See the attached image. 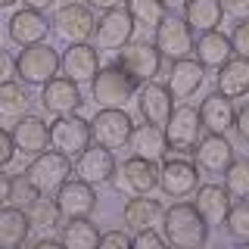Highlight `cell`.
<instances>
[{"label": "cell", "instance_id": "cell-19", "mask_svg": "<svg viewBox=\"0 0 249 249\" xmlns=\"http://www.w3.org/2000/svg\"><path fill=\"white\" fill-rule=\"evenodd\" d=\"M59 72L66 75V78H72L75 84L90 81V78L100 72V50H97V47H90L88 41L69 44L66 53L59 56Z\"/></svg>", "mask_w": 249, "mask_h": 249}, {"label": "cell", "instance_id": "cell-16", "mask_svg": "<svg viewBox=\"0 0 249 249\" xmlns=\"http://www.w3.org/2000/svg\"><path fill=\"white\" fill-rule=\"evenodd\" d=\"M62 218H84L97 209V187L81 181V178H69L66 184L53 193Z\"/></svg>", "mask_w": 249, "mask_h": 249}, {"label": "cell", "instance_id": "cell-2", "mask_svg": "<svg viewBox=\"0 0 249 249\" xmlns=\"http://www.w3.org/2000/svg\"><path fill=\"white\" fill-rule=\"evenodd\" d=\"M134 90H137V81L115 62L103 66L90 78V97L97 109H124L128 100H134Z\"/></svg>", "mask_w": 249, "mask_h": 249}, {"label": "cell", "instance_id": "cell-41", "mask_svg": "<svg viewBox=\"0 0 249 249\" xmlns=\"http://www.w3.org/2000/svg\"><path fill=\"white\" fill-rule=\"evenodd\" d=\"M16 156V146H13V134L6 128H0V168H6Z\"/></svg>", "mask_w": 249, "mask_h": 249}, {"label": "cell", "instance_id": "cell-36", "mask_svg": "<svg viewBox=\"0 0 249 249\" xmlns=\"http://www.w3.org/2000/svg\"><path fill=\"white\" fill-rule=\"evenodd\" d=\"M221 228L228 231L233 240H240V243H249V199L231 202L228 218H224Z\"/></svg>", "mask_w": 249, "mask_h": 249}, {"label": "cell", "instance_id": "cell-4", "mask_svg": "<svg viewBox=\"0 0 249 249\" xmlns=\"http://www.w3.org/2000/svg\"><path fill=\"white\" fill-rule=\"evenodd\" d=\"M109 184L124 196H146L159 187V162L143 159V156H131L122 165H115V175Z\"/></svg>", "mask_w": 249, "mask_h": 249}, {"label": "cell", "instance_id": "cell-22", "mask_svg": "<svg viewBox=\"0 0 249 249\" xmlns=\"http://www.w3.org/2000/svg\"><path fill=\"white\" fill-rule=\"evenodd\" d=\"M202 81H206V69H202L193 56H184V59L171 62V72H168V84H165V88L171 90V97H175V100H190L193 93L202 88Z\"/></svg>", "mask_w": 249, "mask_h": 249}, {"label": "cell", "instance_id": "cell-5", "mask_svg": "<svg viewBox=\"0 0 249 249\" xmlns=\"http://www.w3.org/2000/svg\"><path fill=\"white\" fill-rule=\"evenodd\" d=\"M13 69H16V75H19L22 84H47L53 75H59V53L47 41L28 44V47L19 50Z\"/></svg>", "mask_w": 249, "mask_h": 249}, {"label": "cell", "instance_id": "cell-47", "mask_svg": "<svg viewBox=\"0 0 249 249\" xmlns=\"http://www.w3.org/2000/svg\"><path fill=\"white\" fill-rule=\"evenodd\" d=\"M25 6H31V10H50V6H56V0H22Z\"/></svg>", "mask_w": 249, "mask_h": 249}, {"label": "cell", "instance_id": "cell-30", "mask_svg": "<svg viewBox=\"0 0 249 249\" xmlns=\"http://www.w3.org/2000/svg\"><path fill=\"white\" fill-rule=\"evenodd\" d=\"M59 240L69 249H93L100 246V231L90 221V215L84 218H66V224L59 228Z\"/></svg>", "mask_w": 249, "mask_h": 249}, {"label": "cell", "instance_id": "cell-18", "mask_svg": "<svg viewBox=\"0 0 249 249\" xmlns=\"http://www.w3.org/2000/svg\"><path fill=\"white\" fill-rule=\"evenodd\" d=\"M193 162L206 175H224V168L233 162V143L228 140V134H206L193 150Z\"/></svg>", "mask_w": 249, "mask_h": 249}, {"label": "cell", "instance_id": "cell-49", "mask_svg": "<svg viewBox=\"0 0 249 249\" xmlns=\"http://www.w3.org/2000/svg\"><path fill=\"white\" fill-rule=\"evenodd\" d=\"M162 6H165V13H178L187 6V0H162Z\"/></svg>", "mask_w": 249, "mask_h": 249}, {"label": "cell", "instance_id": "cell-42", "mask_svg": "<svg viewBox=\"0 0 249 249\" xmlns=\"http://www.w3.org/2000/svg\"><path fill=\"white\" fill-rule=\"evenodd\" d=\"M221 10L233 19H249V0H221Z\"/></svg>", "mask_w": 249, "mask_h": 249}, {"label": "cell", "instance_id": "cell-15", "mask_svg": "<svg viewBox=\"0 0 249 249\" xmlns=\"http://www.w3.org/2000/svg\"><path fill=\"white\" fill-rule=\"evenodd\" d=\"M115 156L112 150H106V146H100V143H90L88 150H81L75 156V178H81V181H88L93 187H100V184H109L112 181V175H115Z\"/></svg>", "mask_w": 249, "mask_h": 249}, {"label": "cell", "instance_id": "cell-45", "mask_svg": "<svg viewBox=\"0 0 249 249\" xmlns=\"http://www.w3.org/2000/svg\"><path fill=\"white\" fill-rule=\"evenodd\" d=\"M13 72H16V69H13L10 53H6V50H0V81H6V78H10Z\"/></svg>", "mask_w": 249, "mask_h": 249}, {"label": "cell", "instance_id": "cell-34", "mask_svg": "<svg viewBox=\"0 0 249 249\" xmlns=\"http://www.w3.org/2000/svg\"><path fill=\"white\" fill-rule=\"evenodd\" d=\"M224 187L233 199H249V159H237L224 168Z\"/></svg>", "mask_w": 249, "mask_h": 249}, {"label": "cell", "instance_id": "cell-27", "mask_svg": "<svg viewBox=\"0 0 249 249\" xmlns=\"http://www.w3.org/2000/svg\"><path fill=\"white\" fill-rule=\"evenodd\" d=\"M218 93H224L228 100H240L249 93V59L231 56L224 66H218Z\"/></svg>", "mask_w": 249, "mask_h": 249}, {"label": "cell", "instance_id": "cell-37", "mask_svg": "<svg viewBox=\"0 0 249 249\" xmlns=\"http://www.w3.org/2000/svg\"><path fill=\"white\" fill-rule=\"evenodd\" d=\"M41 193L35 190V184L28 181V175H13V184H10V206H19V209H28Z\"/></svg>", "mask_w": 249, "mask_h": 249}, {"label": "cell", "instance_id": "cell-48", "mask_svg": "<svg viewBox=\"0 0 249 249\" xmlns=\"http://www.w3.org/2000/svg\"><path fill=\"white\" fill-rule=\"evenodd\" d=\"M35 246L37 249H47V246L53 249V246H62V240L59 237H41V240H35Z\"/></svg>", "mask_w": 249, "mask_h": 249}, {"label": "cell", "instance_id": "cell-46", "mask_svg": "<svg viewBox=\"0 0 249 249\" xmlns=\"http://www.w3.org/2000/svg\"><path fill=\"white\" fill-rule=\"evenodd\" d=\"M88 6H93V10L106 13V10H115V6H124V0H88Z\"/></svg>", "mask_w": 249, "mask_h": 249}, {"label": "cell", "instance_id": "cell-35", "mask_svg": "<svg viewBox=\"0 0 249 249\" xmlns=\"http://www.w3.org/2000/svg\"><path fill=\"white\" fill-rule=\"evenodd\" d=\"M124 10L131 13V19L137 25H146V28H156L165 16V6L162 0H124Z\"/></svg>", "mask_w": 249, "mask_h": 249}, {"label": "cell", "instance_id": "cell-11", "mask_svg": "<svg viewBox=\"0 0 249 249\" xmlns=\"http://www.w3.org/2000/svg\"><path fill=\"white\" fill-rule=\"evenodd\" d=\"M199 184V168L196 162L184 159V156H171V159H162L159 165V190L171 199H184L196 190Z\"/></svg>", "mask_w": 249, "mask_h": 249}, {"label": "cell", "instance_id": "cell-39", "mask_svg": "<svg viewBox=\"0 0 249 249\" xmlns=\"http://www.w3.org/2000/svg\"><path fill=\"white\" fill-rule=\"evenodd\" d=\"M131 246H137V249H162L168 243L156 228H140V231H134V237H131Z\"/></svg>", "mask_w": 249, "mask_h": 249}, {"label": "cell", "instance_id": "cell-31", "mask_svg": "<svg viewBox=\"0 0 249 249\" xmlns=\"http://www.w3.org/2000/svg\"><path fill=\"white\" fill-rule=\"evenodd\" d=\"M184 19L193 31H215L224 19V10H221V0H187L184 6Z\"/></svg>", "mask_w": 249, "mask_h": 249}, {"label": "cell", "instance_id": "cell-13", "mask_svg": "<svg viewBox=\"0 0 249 249\" xmlns=\"http://www.w3.org/2000/svg\"><path fill=\"white\" fill-rule=\"evenodd\" d=\"M134 28H137V22L131 19V13L124 10V6L106 10L97 19V28H93L97 50H122V47L134 37Z\"/></svg>", "mask_w": 249, "mask_h": 249}, {"label": "cell", "instance_id": "cell-29", "mask_svg": "<svg viewBox=\"0 0 249 249\" xmlns=\"http://www.w3.org/2000/svg\"><path fill=\"white\" fill-rule=\"evenodd\" d=\"M162 202L159 199H150V193L146 196H131L128 202H124V224L128 228H159L162 224Z\"/></svg>", "mask_w": 249, "mask_h": 249}, {"label": "cell", "instance_id": "cell-26", "mask_svg": "<svg viewBox=\"0 0 249 249\" xmlns=\"http://www.w3.org/2000/svg\"><path fill=\"white\" fill-rule=\"evenodd\" d=\"M193 53H196V62L202 69H218L233 56V47L231 37L215 28V31H202L199 41H193Z\"/></svg>", "mask_w": 249, "mask_h": 249}, {"label": "cell", "instance_id": "cell-50", "mask_svg": "<svg viewBox=\"0 0 249 249\" xmlns=\"http://www.w3.org/2000/svg\"><path fill=\"white\" fill-rule=\"evenodd\" d=\"M19 3V0H0V10H3V6H16Z\"/></svg>", "mask_w": 249, "mask_h": 249}, {"label": "cell", "instance_id": "cell-21", "mask_svg": "<svg viewBox=\"0 0 249 249\" xmlns=\"http://www.w3.org/2000/svg\"><path fill=\"white\" fill-rule=\"evenodd\" d=\"M196 199H193V206H196V212L206 218V224L209 228H221L224 224V218H228V209H231V202L233 196L228 193V187L224 184H196Z\"/></svg>", "mask_w": 249, "mask_h": 249}, {"label": "cell", "instance_id": "cell-20", "mask_svg": "<svg viewBox=\"0 0 249 249\" xmlns=\"http://www.w3.org/2000/svg\"><path fill=\"white\" fill-rule=\"evenodd\" d=\"M44 93H41V106L53 115H66V112H78L81 109V90L72 78L66 75H53L47 84H41Z\"/></svg>", "mask_w": 249, "mask_h": 249}, {"label": "cell", "instance_id": "cell-40", "mask_svg": "<svg viewBox=\"0 0 249 249\" xmlns=\"http://www.w3.org/2000/svg\"><path fill=\"white\" fill-rule=\"evenodd\" d=\"M100 246H106V249H124V246H131V237L124 231H109V233H100Z\"/></svg>", "mask_w": 249, "mask_h": 249}, {"label": "cell", "instance_id": "cell-14", "mask_svg": "<svg viewBox=\"0 0 249 249\" xmlns=\"http://www.w3.org/2000/svg\"><path fill=\"white\" fill-rule=\"evenodd\" d=\"M134 103H137V112H140V119H143V122L165 128L171 109H175V97H171V90L165 88V84H159V81L153 78V81L137 84Z\"/></svg>", "mask_w": 249, "mask_h": 249}, {"label": "cell", "instance_id": "cell-9", "mask_svg": "<svg viewBox=\"0 0 249 249\" xmlns=\"http://www.w3.org/2000/svg\"><path fill=\"white\" fill-rule=\"evenodd\" d=\"M134 131V122L124 109H97V115L90 119V140L106 150H124Z\"/></svg>", "mask_w": 249, "mask_h": 249}, {"label": "cell", "instance_id": "cell-24", "mask_svg": "<svg viewBox=\"0 0 249 249\" xmlns=\"http://www.w3.org/2000/svg\"><path fill=\"white\" fill-rule=\"evenodd\" d=\"M233 115H237L233 103L218 90L209 93L199 103V119H202V128L209 134H228V131H233Z\"/></svg>", "mask_w": 249, "mask_h": 249}, {"label": "cell", "instance_id": "cell-38", "mask_svg": "<svg viewBox=\"0 0 249 249\" xmlns=\"http://www.w3.org/2000/svg\"><path fill=\"white\" fill-rule=\"evenodd\" d=\"M231 47H233V56L249 59V19H237V25L231 31Z\"/></svg>", "mask_w": 249, "mask_h": 249}, {"label": "cell", "instance_id": "cell-33", "mask_svg": "<svg viewBox=\"0 0 249 249\" xmlns=\"http://www.w3.org/2000/svg\"><path fill=\"white\" fill-rule=\"evenodd\" d=\"M25 212H28L31 228H41V231H56V228H62V212H59L56 199L37 196V199L25 209Z\"/></svg>", "mask_w": 249, "mask_h": 249}, {"label": "cell", "instance_id": "cell-23", "mask_svg": "<svg viewBox=\"0 0 249 249\" xmlns=\"http://www.w3.org/2000/svg\"><path fill=\"white\" fill-rule=\"evenodd\" d=\"M47 35H50V22L44 19L41 10L25 6V10L13 13V19H10V41L13 44H19V47L41 44V41H47Z\"/></svg>", "mask_w": 249, "mask_h": 249}, {"label": "cell", "instance_id": "cell-12", "mask_svg": "<svg viewBox=\"0 0 249 249\" xmlns=\"http://www.w3.org/2000/svg\"><path fill=\"white\" fill-rule=\"evenodd\" d=\"M53 28L62 41L69 44H81L93 37V28H97V16H93V6L88 3H66L59 6L56 16H53Z\"/></svg>", "mask_w": 249, "mask_h": 249}, {"label": "cell", "instance_id": "cell-8", "mask_svg": "<svg viewBox=\"0 0 249 249\" xmlns=\"http://www.w3.org/2000/svg\"><path fill=\"white\" fill-rule=\"evenodd\" d=\"M93 143L90 140V122L81 119L78 112H66V115H56L50 122V146L59 150L62 156L75 159L81 150H88Z\"/></svg>", "mask_w": 249, "mask_h": 249}, {"label": "cell", "instance_id": "cell-1", "mask_svg": "<svg viewBox=\"0 0 249 249\" xmlns=\"http://www.w3.org/2000/svg\"><path fill=\"white\" fill-rule=\"evenodd\" d=\"M162 237L178 249H202L209 240V224L193 202H175L162 212Z\"/></svg>", "mask_w": 249, "mask_h": 249}, {"label": "cell", "instance_id": "cell-44", "mask_svg": "<svg viewBox=\"0 0 249 249\" xmlns=\"http://www.w3.org/2000/svg\"><path fill=\"white\" fill-rule=\"evenodd\" d=\"M10 184H13V175H3V168H0V206L10 202Z\"/></svg>", "mask_w": 249, "mask_h": 249}, {"label": "cell", "instance_id": "cell-43", "mask_svg": "<svg viewBox=\"0 0 249 249\" xmlns=\"http://www.w3.org/2000/svg\"><path fill=\"white\" fill-rule=\"evenodd\" d=\"M233 131L249 143V103H243L237 109V115H233Z\"/></svg>", "mask_w": 249, "mask_h": 249}, {"label": "cell", "instance_id": "cell-6", "mask_svg": "<svg viewBox=\"0 0 249 249\" xmlns=\"http://www.w3.org/2000/svg\"><path fill=\"white\" fill-rule=\"evenodd\" d=\"M199 131H202V119H199V109L190 103H181L171 109L168 122H165V140H168V150H175L178 156H187L196 150L199 143Z\"/></svg>", "mask_w": 249, "mask_h": 249}, {"label": "cell", "instance_id": "cell-7", "mask_svg": "<svg viewBox=\"0 0 249 249\" xmlns=\"http://www.w3.org/2000/svg\"><path fill=\"white\" fill-rule=\"evenodd\" d=\"M156 31V50L162 53V59H184L193 53V28L187 25V19H181L178 13H165L162 16V22L153 28Z\"/></svg>", "mask_w": 249, "mask_h": 249}, {"label": "cell", "instance_id": "cell-10", "mask_svg": "<svg viewBox=\"0 0 249 249\" xmlns=\"http://www.w3.org/2000/svg\"><path fill=\"white\" fill-rule=\"evenodd\" d=\"M115 53H119V56H115V66L124 69L137 84L153 81L162 69V53L156 50V44H150V41H128Z\"/></svg>", "mask_w": 249, "mask_h": 249}, {"label": "cell", "instance_id": "cell-3", "mask_svg": "<svg viewBox=\"0 0 249 249\" xmlns=\"http://www.w3.org/2000/svg\"><path fill=\"white\" fill-rule=\"evenodd\" d=\"M25 175L41 196H53L72 178V159L62 156L59 150H44V153L31 156V162L25 165Z\"/></svg>", "mask_w": 249, "mask_h": 249}, {"label": "cell", "instance_id": "cell-25", "mask_svg": "<svg viewBox=\"0 0 249 249\" xmlns=\"http://www.w3.org/2000/svg\"><path fill=\"white\" fill-rule=\"evenodd\" d=\"M128 146L134 150V156H143V159H153V162H162L168 156V140H165V128H159V124H137L134 131H131V140Z\"/></svg>", "mask_w": 249, "mask_h": 249}, {"label": "cell", "instance_id": "cell-28", "mask_svg": "<svg viewBox=\"0 0 249 249\" xmlns=\"http://www.w3.org/2000/svg\"><path fill=\"white\" fill-rule=\"evenodd\" d=\"M31 233V221L28 212L19 206H0V249H16L28 240Z\"/></svg>", "mask_w": 249, "mask_h": 249}, {"label": "cell", "instance_id": "cell-17", "mask_svg": "<svg viewBox=\"0 0 249 249\" xmlns=\"http://www.w3.org/2000/svg\"><path fill=\"white\" fill-rule=\"evenodd\" d=\"M13 134V146H16V153L19 156H37V153H44L47 146H50V124H47L44 119H37V115H19L16 119V128L10 131Z\"/></svg>", "mask_w": 249, "mask_h": 249}, {"label": "cell", "instance_id": "cell-32", "mask_svg": "<svg viewBox=\"0 0 249 249\" xmlns=\"http://www.w3.org/2000/svg\"><path fill=\"white\" fill-rule=\"evenodd\" d=\"M31 109V97H28V84L22 81H0V119H19Z\"/></svg>", "mask_w": 249, "mask_h": 249}]
</instances>
